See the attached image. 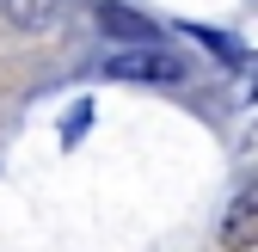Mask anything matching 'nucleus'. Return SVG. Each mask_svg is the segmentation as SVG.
<instances>
[{
  "label": "nucleus",
  "mask_w": 258,
  "mask_h": 252,
  "mask_svg": "<svg viewBox=\"0 0 258 252\" xmlns=\"http://www.w3.org/2000/svg\"><path fill=\"white\" fill-rule=\"evenodd\" d=\"M105 80H142V86H178L184 80V55L160 49V43H123L99 61Z\"/></svg>",
  "instance_id": "obj_1"
},
{
  "label": "nucleus",
  "mask_w": 258,
  "mask_h": 252,
  "mask_svg": "<svg viewBox=\"0 0 258 252\" xmlns=\"http://www.w3.org/2000/svg\"><path fill=\"white\" fill-rule=\"evenodd\" d=\"M221 246L228 252H252L258 246V184H246L228 203V215H221Z\"/></svg>",
  "instance_id": "obj_2"
},
{
  "label": "nucleus",
  "mask_w": 258,
  "mask_h": 252,
  "mask_svg": "<svg viewBox=\"0 0 258 252\" xmlns=\"http://www.w3.org/2000/svg\"><path fill=\"white\" fill-rule=\"evenodd\" d=\"M99 25L111 37H123V43H154V25L142 13H129V7H99Z\"/></svg>",
  "instance_id": "obj_3"
},
{
  "label": "nucleus",
  "mask_w": 258,
  "mask_h": 252,
  "mask_svg": "<svg viewBox=\"0 0 258 252\" xmlns=\"http://www.w3.org/2000/svg\"><path fill=\"white\" fill-rule=\"evenodd\" d=\"M0 13H7V25H19V31H43L55 19V0H0Z\"/></svg>",
  "instance_id": "obj_4"
}]
</instances>
